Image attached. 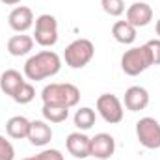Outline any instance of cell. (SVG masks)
Masks as SVG:
<instances>
[{"instance_id":"obj_10","label":"cell","mask_w":160,"mask_h":160,"mask_svg":"<svg viewBox=\"0 0 160 160\" xmlns=\"http://www.w3.org/2000/svg\"><path fill=\"white\" fill-rule=\"evenodd\" d=\"M127 22H130L134 28H143L153 21V8L145 2H134L127 9Z\"/></svg>"},{"instance_id":"obj_1","label":"cell","mask_w":160,"mask_h":160,"mask_svg":"<svg viewBox=\"0 0 160 160\" xmlns=\"http://www.w3.org/2000/svg\"><path fill=\"white\" fill-rule=\"evenodd\" d=\"M62 69V58L54 50H41L30 56L24 63V77L28 80L39 82L58 75Z\"/></svg>"},{"instance_id":"obj_24","label":"cell","mask_w":160,"mask_h":160,"mask_svg":"<svg viewBox=\"0 0 160 160\" xmlns=\"http://www.w3.org/2000/svg\"><path fill=\"white\" fill-rule=\"evenodd\" d=\"M34 160H65L63 158V155L58 151V149H45V151H41L39 155H36V157H32Z\"/></svg>"},{"instance_id":"obj_25","label":"cell","mask_w":160,"mask_h":160,"mask_svg":"<svg viewBox=\"0 0 160 160\" xmlns=\"http://www.w3.org/2000/svg\"><path fill=\"white\" fill-rule=\"evenodd\" d=\"M2 4H6V6H15V4H19L21 0H0Z\"/></svg>"},{"instance_id":"obj_8","label":"cell","mask_w":160,"mask_h":160,"mask_svg":"<svg viewBox=\"0 0 160 160\" xmlns=\"http://www.w3.org/2000/svg\"><path fill=\"white\" fill-rule=\"evenodd\" d=\"M116 153V140L108 132H99L93 138H89V157L97 160H108Z\"/></svg>"},{"instance_id":"obj_2","label":"cell","mask_w":160,"mask_h":160,"mask_svg":"<svg viewBox=\"0 0 160 160\" xmlns=\"http://www.w3.org/2000/svg\"><path fill=\"white\" fill-rule=\"evenodd\" d=\"M41 99H43V104H58V106L73 108L80 101V89L75 84H69V82H63V84L52 82V84L43 88Z\"/></svg>"},{"instance_id":"obj_7","label":"cell","mask_w":160,"mask_h":160,"mask_svg":"<svg viewBox=\"0 0 160 160\" xmlns=\"http://www.w3.org/2000/svg\"><path fill=\"white\" fill-rule=\"evenodd\" d=\"M136 136L145 149H160V123L155 118H142L138 121Z\"/></svg>"},{"instance_id":"obj_16","label":"cell","mask_w":160,"mask_h":160,"mask_svg":"<svg viewBox=\"0 0 160 160\" xmlns=\"http://www.w3.org/2000/svg\"><path fill=\"white\" fill-rule=\"evenodd\" d=\"M34 48V38L26 36V34H19V36H13L8 41V52L11 56H26L30 54V50Z\"/></svg>"},{"instance_id":"obj_15","label":"cell","mask_w":160,"mask_h":160,"mask_svg":"<svg viewBox=\"0 0 160 160\" xmlns=\"http://www.w3.org/2000/svg\"><path fill=\"white\" fill-rule=\"evenodd\" d=\"M30 123L24 116H13L9 118L6 123V132L9 138H15V140H22V138H28V132H30Z\"/></svg>"},{"instance_id":"obj_18","label":"cell","mask_w":160,"mask_h":160,"mask_svg":"<svg viewBox=\"0 0 160 160\" xmlns=\"http://www.w3.org/2000/svg\"><path fill=\"white\" fill-rule=\"evenodd\" d=\"M41 112H43L45 121H48V123H63L69 118V108L58 106V104H43Z\"/></svg>"},{"instance_id":"obj_4","label":"cell","mask_w":160,"mask_h":160,"mask_svg":"<svg viewBox=\"0 0 160 160\" xmlns=\"http://www.w3.org/2000/svg\"><path fill=\"white\" fill-rule=\"evenodd\" d=\"M151 65H153V62H151V54H149L147 45L132 47V48L125 50V54L121 56V69L128 77H138L140 73H143Z\"/></svg>"},{"instance_id":"obj_13","label":"cell","mask_w":160,"mask_h":160,"mask_svg":"<svg viewBox=\"0 0 160 160\" xmlns=\"http://www.w3.org/2000/svg\"><path fill=\"white\" fill-rule=\"evenodd\" d=\"M28 140L32 145H38V147H43L47 145L50 140H52V128L47 121H32L30 123V132H28Z\"/></svg>"},{"instance_id":"obj_22","label":"cell","mask_w":160,"mask_h":160,"mask_svg":"<svg viewBox=\"0 0 160 160\" xmlns=\"http://www.w3.org/2000/svg\"><path fill=\"white\" fill-rule=\"evenodd\" d=\"M15 158V149L9 140L0 136V160H13Z\"/></svg>"},{"instance_id":"obj_26","label":"cell","mask_w":160,"mask_h":160,"mask_svg":"<svg viewBox=\"0 0 160 160\" xmlns=\"http://www.w3.org/2000/svg\"><path fill=\"white\" fill-rule=\"evenodd\" d=\"M155 32H157V36H158V39H160V19L157 21V24H155Z\"/></svg>"},{"instance_id":"obj_19","label":"cell","mask_w":160,"mask_h":160,"mask_svg":"<svg viewBox=\"0 0 160 160\" xmlns=\"http://www.w3.org/2000/svg\"><path fill=\"white\" fill-rule=\"evenodd\" d=\"M95 119H97L95 110H91L89 106L80 108V110H77V114H75V125H77L78 130H89L95 125Z\"/></svg>"},{"instance_id":"obj_21","label":"cell","mask_w":160,"mask_h":160,"mask_svg":"<svg viewBox=\"0 0 160 160\" xmlns=\"http://www.w3.org/2000/svg\"><path fill=\"white\" fill-rule=\"evenodd\" d=\"M101 6L106 15L110 17H119L125 13V2L123 0H101Z\"/></svg>"},{"instance_id":"obj_3","label":"cell","mask_w":160,"mask_h":160,"mask_svg":"<svg viewBox=\"0 0 160 160\" xmlns=\"http://www.w3.org/2000/svg\"><path fill=\"white\" fill-rule=\"evenodd\" d=\"M93 54H95L93 43L86 38H80L65 47L63 60H65V65H69L71 69H82L93 60Z\"/></svg>"},{"instance_id":"obj_14","label":"cell","mask_w":160,"mask_h":160,"mask_svg":"<svg viewBox=\"0 0 160 160\" xmlns=\"http://www.w3.org/2000/svg\"><path fill=\"white\" fill-rule=\"evenodd\" d=\"M24 82H26V80H24V77H22L19 71L8 69V71H4V73L0 75V89H2V93H6V95H9V97L13 99L15 93L21 89V86H22Z\"/></svg>"},{"instance_id":"obj_9","label":"cell","mask_w":160,"mask_h":160,"mask_svg":"<svg viewBox=\"0 0 160 160\" xmlns=\"http://www.w3.org/2000/svg\"><path fill=\"white\" fill-rule=\"evenodd\" d=\"M8 24L11 30H15L17 34H24L26 30L32 28L34 24V11L26 6H17L9 11L8 15Z\"/></svg>"},{"instance_id":"obj_6","label":"cell","mask_w":160,"mask_h":160,"mask_svg":"<svg viewBox=\"0 0 160 160\" xmlns=\"http://www.w3.org/2000/svg\"><path fill=\"white\" fill-rule=\"evenodd\" d=\"M97 112L101 114V118L110 123V125H118L123 121V102L119 101L118 95H112V93H102L99 99H97Z\"/></svg>"},{"instance_id":"obj_5","label":"cell","mask_w":160,"mask_h":160,"mask_svg":"<svg viewBox=\"0 0 160 160\" xmlns=\"http://www.w3.org/2000/svg\"><path fill=\"white\" fill-rule=\"evenodd\" d=\"M34 39L41 47H54L58 43V21L54 15L43 13L36 19Z\"/></svg>"},{"instance_id":"obj_11","label":"cell","mask_w":160,"mask_h":160,"mask_svg":"<svg viewBox=\"0 0 160 160\" xmlns=\"http://www.w3.org/2000/svg\"><path fill=\"white\" fill-rule=\"evenodd\" d=\"M125 108L130 110V112H140V110H145L147 104H149V93L145 88L142 86H130L127 91H125Z\"/></svg>"},{"instance_id":"obj_23","label":"cell","mask_w":160,"mask_h":160,"mask_svg":"<svg viewBox=\"0 0 160 160\" xmlns=\"http://www.w3.org/2000/svg\"><path fill=\"white\" fill-rule=\"evenodd\" d=\"M145 45L149 48L153 65H160V39H151V41H147Z\"/></svg>"},{"instance_id":"obj_20","label":"cell","mask_w":160,"mask_h":160,"mask_svg":"<svg viewBox=\"0 0 160 160\" xmlns=\"http://www.w3.org/2000/svg\"><path fill=\"white\" fill-rule=\"evenodd\" d=\"M34 97H36V89H34V86H32L30 82H24V84L21 86V89L15 93L13 101L19 102V104H28V102L34 101Z\"/></svg>"},{"instance_id":"obj_17","label":"cell","mask_w":160,"mask_h":160,"mask_svg":"<svg viewBox=\"0 0 160 160\" xmlns=\"http://www.w3.org/2000/svg\"><path fill=\"white\" fill-rule=\"evenodd\" d=\"M136 30L138 28H134L130 22H127V21H118V22H114V26H112V36H114V39L121 43V45H132L134 41H136Z\"/></svg>"},{"instance_id":"obj_27","label":"cell","mask_w":160,"mask_h":160,"mask_svg":"<svg viewBox=\"0 0 160 160\" xmlns=\"http://www.w3.org/2000/svg\"><path fill=\"white\" fill-rule=\"evenodd\" d=\"M22 160H34V158H32V157H30V158H22Z\"/></svg>"},{"instance_id":"obj_12","label":"cell","mask_w":160,"mask_h":160,"mask_svg":"<svg viewBox=\"0 0 160 160\" xmlns=\"http://www.w3.org/2000/svg\"><path fill=\"white\" fill-rule=\"evenodd\" d=\"M65 147L69 155L75 158H88L89 157V138L84 132H71L65 140Z\"/></svg>"}]
</instances>
